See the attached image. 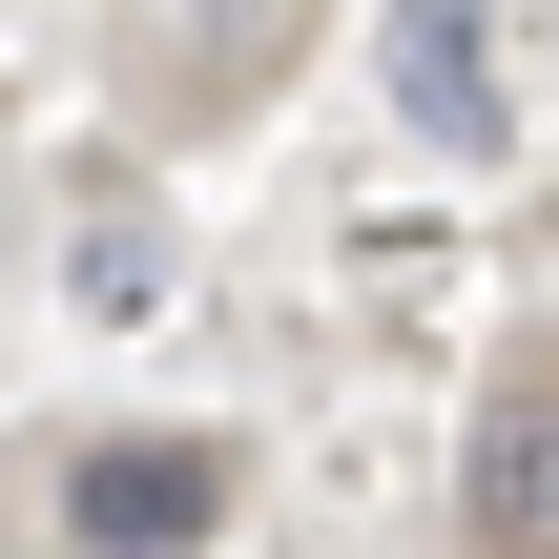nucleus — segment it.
<instances>
[{"label": "nucleus", "mask_w": 559, "mask_h": 559, "mask_svg": "<svg viewBox=\"0 0 559 559\" xmlns=\"http://www.w3.org/2000/svg\"><path fill=\"white\" fill-rule=\"evenodd\" d=\"M394 83H415V124H436V145H498V62H477V0H415V21H394Z\"/></svg>", "instance_id": "7ed1b4c3"}, {"label": "nucleus", "mask_w": 559, "mask_h": 559, "mask_svg": "<svg viewBox=\"0 0 559 559\" xmlns=\"http://www.w3.org/2000/svg\"><path fill=\"white\" fill-rule=\"evenodd\" d=\"M62 539H83V559H187V539H228V456H207V436H104V456L62 477Z\"/></svg>", "instance_id": "f257e3e1"}, {"label": "nucleus", "mask_w": 559, "mask_h": 559, "mask_svg": "<svg viewBox=\"0 0 559 559\" xmlns=\"http://www.w3.org/2000/svg\"><path fill=\"white\" fill-rule=\"evenodd\" d=\"M477 539H498V559H559V353L477 415Z\"/></svg>", "instance_id": "f03ea898"}]
</instances>
